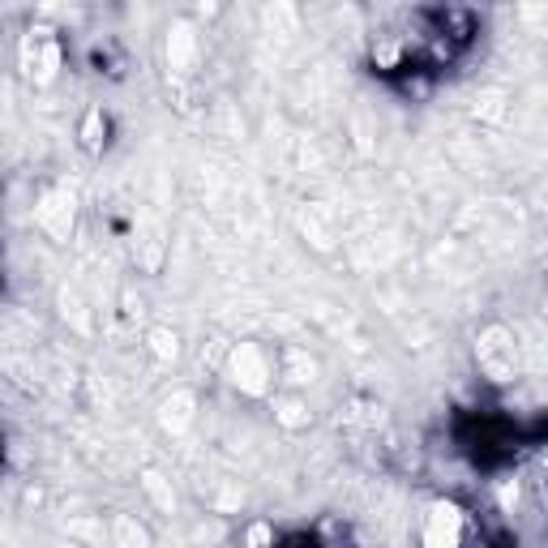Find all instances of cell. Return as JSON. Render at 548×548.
Masks as SVG:
<instances>
[{"mask_svg": "<svg viewBox=\"0 0 548 548\" xmlns=\"http://www.w3.org/2000/svg\"><path fill=\"white\" fill-rule=\"evenodd\" d=\"M274 420H279L283 429H304V424H309V407L300 399H279L274 403Z\"/></svg>", "mask_w": 548, "mask_h": 548, "instance_id": "obj_10", "label": "cell"}, {"mask_svg": "<svg viewBox=\"0 0 548 548\" xmlns=\"http://www.w3.org/2000/svg\"><path fill=\"white\" fill-rule=\"evenodd\" d=\"M78 137H82V146L90 150V155H99V150L108 146V116H103V108H90L86 112Z\"/></svg>", "mask_w": 548, "mask_h": 548, "instance_id": "obj_8", "label": "cell"}, {"mask_svg": "<svg viewBox=\"0 0 548 548\" xmlns=\"http://www.w3.org/2000/svg\"><path fill=\"white\" fill-rule=\"evenodd\" d=\"M146 347H150V356L155 360H176L180 356V334L167 330V326H155L146 334Z\"/></svg>", "mask_w": 548, "mask_h": 548, "instance_id": "obj_9", "label": "cell"}, {"mask_svg": "<svg viewBox=\"0 0 548 548\" xmlns=\"http://www.w3.org/2000/svg\"><path fill=\"white\" fill-rule=\"evenodd\" d=\"M227 377H232L236 390L253 394V399H262V394H270L274 386V360L266 356L262 343H236L232 352H227Z\"/></svg>", "mask_w": 548, "mask_h": 548, "instance_id": "obj_1", "label": "cell"}, {"mask_svg": "<svg viewBox=\"0 0 548 548\" xmlns=\"http://www.w3.org/2000/svg\"><path fill=\"white\" fill-rule=\"evenodd\" d=\"M22 73L35 86H48L60 65H65V48H60V39L52 35V30H30V35L22 39Z\"/></svg>", "mask_w": 548, "mask_h": 548, "instance_id": "obj_3", "label": "cell"}, {"mask_svg": "<svg viewBox=\"0 0 548 548\" xmlns=\"http://www.w3.org/2000/svg\"><path fill=\"white\" fill-rule=\"evenodd\" d=\"M471 548H493V544H484V540H476V544H471Z\"/></svg>", "mask_w": 548, "mask_h": 548, "instance_id": "obj_14", "label": "cell"}, {"mask_svg": "<svg viewBox=\"0 0 548 548\" xmlns=\"http://www.w3.org/2000/svg\"><path fill=\"white\" fill-rule=\"evenodd\" d=\"M35 223L56 240V245H69V236H73V197L65 189L43 193L39 206H35Z\"/></svg>", "mask_w": 548, "mask_h": 548, "instance_id": "obj_5", "label": "cell"}, {"mask_svg": "<svg viewBox=\"0 0 548 548\" xmlns=\"http://www.w3.org/2000/svg\"><path fill=\"white\" fill-rule=\"evenodd\" d=\"M142 484H146V493L155 497V506H159L163 514H172V510H176V497H172V489H167V484H163V476H159V471H146V476H142Z\"/></svg>", "mask_w": 548, "mask_h": 548, "instance_id": "obj_11", "label": "cell"}, {"mask_svg": "<svg viewBox=\"0 0 548 548\" xmlns=\"http://www.w3.org/2000/svg\"><path fill=\"white\" fill-rule=\"evenodd\" d=\"M420 548H467V519L454 501H433L424 514Z\"/></svg>", "mask_w": 548, "mask_h": 548, "instance_id": "obj_4", "label": "cell"}, {"mask_svg": "<svg viewBox=\"0 0 548 548\" xmlns=\"http://www.w3.org/2000/svg\"><path fill=\"white\" fill-rule=\"evenodd\" d=\"M116 536L125 540V548H146V531L137 527L133 519H120V523H116Z\"/></svg>", "mask_w": 548, "mask_h": 548, "instance_id": "obj_13", "label": "cell"}, {"mask_svg": "<svg viewBox=\"0 0 548 548\" xmlns=\"http://www.w3.org/2000/svg\"><path fill=\"white\" fill-rule=\"evenodd\" d=\"M193 411H197V399H193V394H189V390H176L172 399H163L159 420H163L167 433H185L189 424H193Z\"/></svg>", "mask_w": 548, "mask_h": 548, "instance_id": "obj_7", "label": "cell"}, {"mask_svg": "<svg viewBox=\"0 0 548 548\" xmlns=\"http://www.w3.org/2000/svg\"><path fill=\"white\" fill-rule=\"evenodd\" d=\"M60 313H65V322L73 317V330H78V334H86V330H90V317H86V309H82V300L73 296L69 287H65V292H60Z\"/></svg>", "mask_w": 548, "mask_h": 548, "instance_id": "obj_12", "label": "cell"}, {"mask_svg": "<svg viewBox=\"0 0 548 548\" xmlns=\"http://www.w3.org/2000/svg\"><path fill=\"white\" fill-rule=\"evenodd\" d=\"M197 56H202L197 30L189 22H176L167 30V69H172L176 78H189V73H197Z\"/></svg>", "mask_w": 548, "mask_h": 548, "instance_id": "obj_6", "label": "cell"}, {"mask_svg": "<svg viewBox=\"0 0 548 548\" xmlns=\"http://www.w3.org/2000/svg\"><path fill=\"white\" fill-rule=\"evenodd\" d=\"M476 360L489 382H514V373H519V339L506 326H489L476 339Z\"/></svg>", "mask_w": 548, "mask_h": 548, "instance_id": "obj_2", "label": "cell"}]
</instances>
